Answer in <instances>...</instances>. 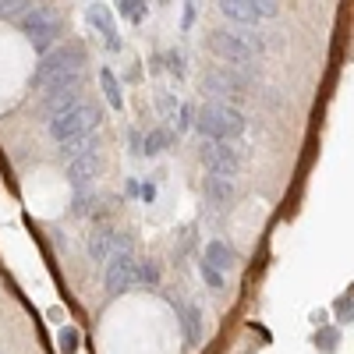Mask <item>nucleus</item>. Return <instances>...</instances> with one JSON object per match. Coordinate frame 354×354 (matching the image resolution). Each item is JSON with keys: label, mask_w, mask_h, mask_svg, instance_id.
Wrapping results in <instances>:
<instances>
[{"label": "nucleus", "mask_w": 354, "mask_h": 354, "mask_svg": "<svg viewBox=\"0 0 354 354\" xmlns=\"http://www.w3.org/2000/svg\"><path fill=\"white\" fill-rule=\"evenodd\" d=\"M205 43H209V50L220 61H227V68H241V64L255 61L259 53H266V39L255 28H216Z\"/></svg>", "instance_id": "obj_1"}, {"label": "nucleus", "mask_w": 354, "mask_h": 354, "mask_svg": "<svg viewBox=\"0 0 354 354\" xmlns=\"http://www.w3.org/2000/svg\"><path fill=\"white\" fill-rule=\"evenodd\" d=\"M192 128H198L202 142H234L245 131V117L227 103H205Z\"/></svg>", "instance_id": "obj_2"}, {"label": "nucleus", "mask_w": 354, "mask_h": 354, "mask_svg": "<svg viewBox=\"0 0 354 354\" xmlns=\"http://www.w3.org/2000/svg\"><path fill=\"white\" fill-rule=\"evenodd\" d=\"M82 64H85V50L78 43H68L61 50H50L43 57V64L36 68V75H32V88H39V93H43V88L53 85V82L82 75Z\"/></svg>", "instance_id": "obj_3"}, {"label": "nucleus", "mask_w": 354, "mask_h": 354, "mask_svg": "<svg viewBox=\"0 0 354 354\" xmlns=\"http://www.w3.org/2000/svg\"><path fill=\"white\" fill-rule=\"evenodd\" d=\"M18 25H21V32L28 36V43H32L39 53H50V43L61 36V18H57V11L50 4H32L18 18Z\"/></svg>", "instance_id": "obj_4"}, {"label": "nucleus", "mask_w": 354, "mask_h": 354, "mask_svg": "<svg viewBox=\"0 0 354 354\" xmlns=\"http://www.w3.org/2000/svg\"><path fill=\"white\" fill-rule=\"evenodd\" d=\"M46 128H50V138H53L57 145H64V142H71V138L93 135V131L100 128V110L78 103L75 110H68V113H61V117H53Z\"/></svg>", "instance_id": "obj_5"}, {"label": "nucleus", "mask_w": 354, "mask_h": 354, "mask_svg": "<svg viewBox=\"0 0 354 354\" xmlns=\"http://www.w3.org/2000/svg\"><path fill=\"white\" fill-rule=\"evenodd\" d=\"M43 93H46L43 96V113L53 121V117H61V113H68V110H75L82 103V75L53 82V85L43 88Z\"/></svg>", "instance_id": "obj_6"}, {"label": "nucleus", "mask_w": 354, "mask_h": 354, "mask_svg": "<svg viewBox=\"0 0 354 354\" xmlns=\"http://www.w3.org/2000/svg\"><path fill=\"white\" fill-rule=\"evenodd\" d=\"M202 163L209 174L216 177H234L238 174V163H241V153L234 149V142H202Z\"/></svg>", "instance_id": "obj_7"}, {"label": "nucleus", "mask_w": 354, "mask_h": 354, "mask_svg": "<svg viewBox=\"0 0 354 354\" xmlns=\"http://www.w3.org/2000/svg\"><path fill=\"white\" fill-rule=\"evenodd\" d=\"M220 15L230 18L234 25H255L262 18H277L280 4H262V0H223Z\"/></svg>", "instance_id": "obj_8"}, {"label": "nucleus", "mask_w": 354, "mask_h": 354, "mask_svg": "<svg viewBox=\"0 0 354 354\" xmlns=\"http://www.w3.org/2000/svg\"><path fill=\"white\" fill-rule=\"evenodd\" d=\"M135 266L138 259L131 252H121V255H110L106 259V294H121V290H131L138 280H135Z\"/></svg>", "instance_id": "obj_9"}, {"label": "nucleus", "mask_w": 354, "mask_h": 354, "mask_svg": "<svg viewBox=\"0 0 354 354\" xmlns=\"http://www.w3.org/2000/svg\"><path fill=\"white\" fill-rule=\"evenodd\" d=\"M248 88V78L238 71V68H223V71H209L205 75V93H213V96H241Z\"/></svg>", "instance_id": "obj_10"}, {"label": "nucleus", "mask_w": 354, "mask_h": 354, "mask_svg": "<svg viewBox=\"0 0 354 354\" xmlns=\"http://www.w3.org/2000/svg\"><path fill=\"white\" fill-rule=\"evenodd\" d=\"M100 170H103V153L100 149H88L85 156H78V160H71L68 163V177H71V185L82 192V188H88L100 177Z\"/></svg>", "instance_id": "obj_11"}, {"label": "nucleus", "mask_w": 354, "mask_h": 354, "mask_svg": "<svg viewBox=\"0 0 354 354\" xmlns=\"http://www.w3.org/2000/svg\"><path fill=\"white\" fill-rule=\"evenodd\" d=\"M85 18H88V25H93L96 32L103 36L106 50H121V39H117V28H113V18H110V11H106L103 4H93V8L85 11Z\"/></svg>", "instance_id": "obj_12"}, {"label": "nucleus", "mask_w": 354, "mask_h": 354, "mask_svg": "<svg viewBox=\"0 0 354 354\" xmlns=\"http://www.w3.org/2000/svg\"><path fill=\"white\" fill-rule=\"evenodd\" d=\"M205 266H213L216 273L234 270V266H238V252L227 248L223 241H209V245H205Z\"/></svg>", "instance_id": "obj_13"}, {"label": "nucleus", "mask_w": 354, "mask_h": 354, "mask_svg": "<svg viewBox=\"0 0 354 354\" xmlns=\"http://www.w3.org/2000/svg\"><path fill=\"white\" fill-rule=\"evenodd\" d=\"M174 138H177V135H174L170 128H153L149 135L142 138V156H160L167 145H174Z\"/></svg>", "instance_id": "obj_14"}, {"label": "nucleus", "mask_w": 354, "mask_h": 354, "mask_svg": "<svg viewBox=\"0 0 354 354\" xmlns=\"http://www.w3.org/2000/svg\"><path fill=\"white\" fill-rule=\"evenodd\" d=\"M205 195H209L213 202H230L234 198V177H216V174H209V177H205Z\"/></svg>", "instance_id": "obj_15"}, {"label": "nucleus", "mask_w": 354, "mask_h": 354, "mask_svg": "<svg viewBox=\"0 0 354 354\" xmlns=\"http://www.w3.org/2000/svg\"><path fill=\"white\" fill-rule=\"evenodd\" d=\"M100 85H103V93H106V103H110L113 110H121V106H124V96H121V85H117V78H113L110 68L100 71Z\"/></svg>", "instance_id": "obj_16"}, {"label": "nucleus", "mask_w": 354, "mask_h": 354, "mask_svg": "<svg viewBox=\"0 0 354 354\" xmlns=\"http://www.w3.org/2000/svg\"><path fill=\"white\" fill-rule=\"evenodd\" d=\"M88 149H96V142H93V135H82V138H71V142H64V145H61V156L71 163V160L85 156Z\"/></svg>", "instance_id": "obj_17"}, {"label": "nucleus", "mask_w": 354, "mask_h": 354, "mask_svg": "<svg viewBox=\"0 0 354 354\" xmlns=\"http://www.w3.org/2000/svg\"><path fill=\"white\" fill-rule=\"evenodd\" d=\"M117 11H121V18H128V21H142L145 15H149V4H145V0H121Z\"/></svg>", "instance_id": "obj_18"}, {"label": "nucleus", "mask_w": 354, "mask_h": 354, "mask_svg": "<svg viewBox=\"0 0 354 354\" xmlns=\"http://www.w3.org/2000/svg\"><path fill=\"white\" fill-rule=\"evenodd\" d=\"M185 337H188V344L202 340V315H198V308H185Z\"/></svg>", "instance_id": "obj_19"}, {"label": "nucleus", "mask_w": 354, "mask_h": 354, "mask_svg": "<svg viewBox=\"0 0 354 354\" xmlns=\"http://www.w3.org/2000/svg\"><path fill=\"white\" fill-rule=\"evenodd\" d=\"M135 280L145 283V287H156L160 283V266L156 262H138L135 266Z\"/></svg>", "instance_id": "obj_20"}, {"label": "nucleus", "mask_w": 354, "mask_h": 354, "mask_svg": "<svg viewBox=\"0 0 354 354\" xmlns=\"http://www.w3.org/2000/svg\"><path fill=\"white\" fill-rule=\"evenodd\" d=\"M160 61L167 64V71H170L174 78H185V53H181V50H167Z\"/></svg>", "instance_id": "obj_21"}, {"label": "nucleus", "mask_w": 354, "mask_h": 354, "mask_svg": "<svg viewBox=\"0 0 354 354\" xmlns=\"http://www.w3.org/2000/svg\"><path fill=\"white\" fill-rule=\"evenodd\" d=\"M61 351H64V354H75V351H78V330H75V326H64V330H61Z\"/></svg>", "instance_id": "obj_22"}, {"label": "nucleus", "mask_w": 354, "mask_h": 354, "mask_svg": "<svg viewBox=\"0 0 354 354\" xmlns=\"http://www.w3.org/2000/svg\"><path fill=\"white\" fill-rule=\"evenodd\" d=\"M156 103H160V113L167 117V121H174V117H177V100H174L170 93H160Z\"/></svg>", "instance_id": "obj_23"}, {"label": "nucleus", "mask_w": 354, "mask_h": 354, "mask_svg": "<svg viewBox=\"0 0 354 354\" xmlns=\"http://www.w3.org/2000/svg\"><path fill=\"white\" fill-rule=\"evenodd\" d=\"M174 121H177V131L192 128V124H195V110H192V106H181V110H177V117H174Z\"/></svg>", "instance_id": "obj_24"}, {"label": "nucleus", "mask_w": 354, "mask_h": 354, "mask_svg": "<svg viewBox=\"0 0 354 354\" xmlns=\"http://www.w3.org/2000/svg\"><path fill=\"white\" fill-rule=\"evenodd\" d=\"M202 280L209 283V287H216V290L223 287V273H216L213 266H205V262H202Z\"/></svg>", "instance_id": "obj_25"}, {"label": "nucleus", "mask_w": 354, "mask_h": 354, "mask_svg": "<svg viewBox=\"0 0 354 354\" xmlns=\"http://www.w3.org/2000/svg\"><path fill=\"white\" fill-rule=\"evenodd\" d=\"M315 344H322V351H333V344H337V330H322V333L315 337Z\"/></svg>", "instance_id": "obj_26"}, {"label": "nucleus", "mask_w": 354, "mask_h": 354, "mask_svg": "<svg viewBox=\"0 0 354 354\" xmlns=\"http://www.w3.org/2000/svg\"><path fill=\"white\" fill-rule=\"evenodd\" d=\"M138 195H142V202H153V198H156V185H153V181H145V185L138 188Z\"/></svg>", "instance_id": "obj_27"}, {"label": "nucleus", "mask_w": 354, "mask_h": 354, "mask_svg": "<svg viewBox=\"0 0 354 354\" xmlns=\"http://www.w3.org/2000/svg\"><path fill=\"white\" fill-rule=\"evenodd\" d=\"M337 312H340L344 319H351V294H347V298H340V301H337Z\"/></svg>", "instance_id": "obj_28"}]
</instances>
